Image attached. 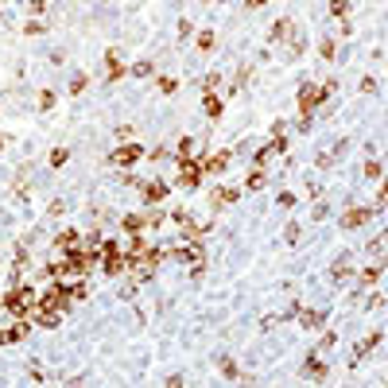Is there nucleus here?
<instances>
[{
  "instance_id": "f257e3e1",
  "label": "nucleus",
  "mask_w": 388,
  "mask_h": 388,
  "mask_svg": "<svg viewBox=\"0 0 388 388\" xmlns=\"http://www.w3.org/2000/svg\"><path fill=\"white\" fill-rule=\"evenodd\" d=\"M4 303H8V311L23 315V311H27V303H31V291H12V295H8Z\"/></svg>"
},
{
  "instance_id": "f03ea898",
  "label": "nucleus",
  "mask_w": 388,
  "mask_h": 388,
  "mask_svg": "<svg viewBox=\"0 0 388 388\" xmlns=\"http://www.w3.org/2000/svg\"><path fill=\"white\" fill-rule=\"evenodd\" d=\"M136 160H140V148H136V144H128V148L113 152V163H116V167H128V163H136Z\"/></svg>"
},
{
  "instance_id": "7ed1b4c3",
  "label": "nucleus",
  "mask_w": 388,
  "mask_h": 388,
  "mask_svg": "<svg viewBox=\"0 0 388 388\" xmlns=\"http://www.w3.org/2000/svg\"><path fill=\"white\" fill-rule=\"evenodd\" d=\"M179 183H183V186H198V183H202V167L194 163H183V175H179Z\"/></svg>"
},
{
  "instance_id": "20e7f679",
  "label": "nucleus",
  "mask_w": 388,
  "mask_h": 388,
  "mask_svg": "<svg viewBox=\"0 0 388 388\" xmlns=\"http://www.w3.org/2000/svg\"><path fill=\"white\" fill-rule=\"evenodd\" d=\"M369 214H373V210H353V214H345V218H342V225H345V229H357V225L369 222Z\"/></svg>"
},
{
  "instance_id": "39448f33",
  "label": "nucleus",
  "mask_w": 388,
  "mask_h": 388,
  "mask_svg": "<svg viewBox=\"0 0 388 388\" xmlns=\"http://www.w3.org/2000/svg\"><path fill=\"white\" fill-rule=\"evenodd\" d=\"M322 373H326V365L319 357H307V377H322Z\"/></svg>"
},
{
  "instance_id": "423d86ee",
  "label": "nucleus",
  "mask_w": 388,
  "mask_h": 388,
  "mask_svg": "<svg viewBox=\"0 0 388 388\" xmlns=\"http://www.w3.org/2000/svg\"><path fill=\"white\" fill-rule=\"evenodd\" d=\"M74 245H78V233H74V229H70V233H62V237H58V249H66V252H70V249H74Z\"/></svg>"
},
{
  "instance_id": "0eeeda50",
  "label": "nucleus",
  "mask_w": 388,
  "mask_h": 388,
  "mask_svg": "<svg viewBox=\"0 0 388 388\" xmlns=\"http://www.w3.org/2000/svg\"><path fill=\"white\" fill-rule=\"evenodd\" d=\"M144 194H148V202H160V198H163L167 190H163V183H152V186H148Z\"/></svg>"
},
{
  "instance_id": "6e6552de",
  "label": "nucleus",
  "mask_w": 388,
  "mask_h": 388,
  "mask_svg": "<svg viewBox=\"0 0 388 388\" xmlns=\"http://www.w3.org/2000/svg\"><path fill=\"white\" fill-rule=\"evenodd\" d=\"M140 225H144V218H140V214H128V218H124V229H128V233H136Z\"/></svg>"
},
{
  "instance_id": "1a4fd4ad",
  "label": "nucleus",
  "mask_w": 388,
  "mask_h": 388,
  "mask_svg": "<svg viewBox=\"0 0 388 388\" xmlns=\"http://www.w3.org/2000/svg\"><path fill=\"white\" fill-rule=\"evenodd\" d=\"M245 186H249V190H256V186H264V175H260V171H252V175H249V183H245Z\"/></svg>"
},
{
  "instance_id": "9d476101",
  "label": "nucleus",
  "mask_w": 388,
  "mask_h": 388,
  "mask_svg": "<svg viewBox=\"0 0 388 388\" xmlns=\"http://www.w3.org/2000/svg\"><path fill=\"white\" fill-rule=\"evenodd\" d=\"M225 163H229V156H214V160H210V171H222Z\"/></svg>"
},
{
  "instance_id": "9b49d317",
  "label": "nucleus",
  "mask_w": 388,
  "mask_h": 388,
  "mask_svg": "<svg viewBox=\"0 0 388 388\" xmlns=\"http://www.w3.org/2000/svg\"><path fill=\"white\" fill-rule=\"evenodd\" d=\"M190 152H194V140H183V144H179V156H183V160H186V156H190Z\"/></svg>"
},
{
  "instance_id": "f8f14e48",
  "label": "nucleus",
  "mask_w": 388,
  "mask_h": 388,
  "mask_svg": "<svg viewBox=\"0 0 388 388\" xmlns=\"http://www.w3.org/2000/svg\"><path fill=\"white\" fill-rule=\"evenodd\" d=\"M51 163H55V167H62V163H66V148H58L55 156H51Z\"/></svg>"
},
{
  "instance_id": "ddd939ff",
  "label": "nucleus",
  "mask_w": 388,
  "mask_h": 388,
  "mask_svg": "<svg viewBox=\"0 0 388 388\" xmlns=\"http://www.w3.org/2000/svg\"><path fill=\"white\" fill-rule=\"evenodd\" d=\"M252 4H264V0H252Z\"/></svg>"
}]
</instances>
